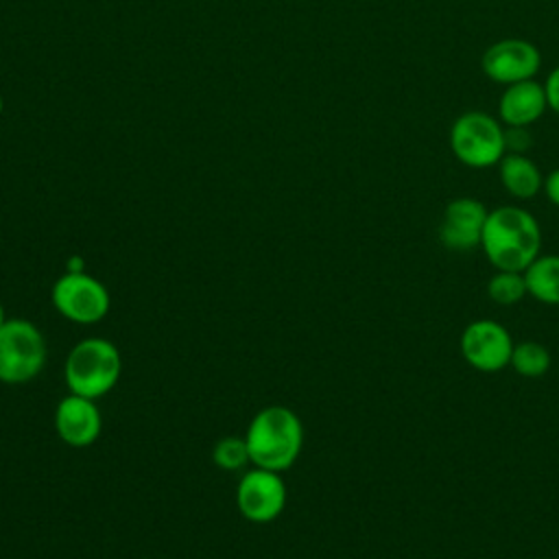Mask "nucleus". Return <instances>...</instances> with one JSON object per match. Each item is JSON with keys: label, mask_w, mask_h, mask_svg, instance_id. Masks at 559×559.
Wrapping results in <instances>:
<instances>
[{"label": "nucleus", "mask_w": 559, "mask_h": 559, "mask_svg": "<svg viewBox=\"0 0 559 559\" xmlns=\"http://www.w3.org/2000/svg\"><path fill=\"white\" fill-rule=\"evenodd\" d=\"M480 247L496 271L524 273L542 253V227L528 210L500 205L487 214Z\"/></svg>", "instance_id": "nucleus-1"}, {"label": "nucleus", "mask_w": 559, "mask_h": 559, "mask_svg": "<svg viewBox=\"0 0 559 559\" xmlns=\"http://www.w3.org/2000/svg\"><path fill=\"white\" fill-rule=\"evenodd\" d=\"M245 441L255 467L284 472L301 452L304 426L290 408L266 406L253 415Z\"/></svg>", "instance_id": "nucleus-2"}, {"label": "nucleus", "mask_w": 559, "mask_h": 559, "mask_svg": "<svg viewBox=\"0 0 559 559\" xmlns=\"http://www.w3.org/2000/svg\"><path fill=\"white\" fill-rule=\"evenodd\" d=\"M122 371L118 347L107 338L79 341L66 358V384L70 393L83 397H100L109 393Z\"/></svg>", "instance_id": "nucleus-3"}, {"label": "nucleus", "mask_w": 559, "mask_h": 559, "mask_svg": "<svg viewBox=\"0 0 559 559\" xmlns=\"http://www.w3.org/2000/svg\"><path fill=\"white\" fill-rule=\"evenodd\" d=\"M450 148L469 168H489L507 153L504 124L487 111H465L450 127Z\"/></svg>", "instance_id": "nucleus-4"}, {"label": "nucleus", "mask_w": 559, "mask_h": 559, "mask_svg": "<svg viewBox=\"0 0 559 559\" xmlns=\"http://www.w3.org/2000/svg\"><path fill=\"white\" fill-rule=\"evenodd\" d=\"M46 362V341L26 319H7L0 328V380L22 384L33 380Z\"/></svg>", "instance_id": "nucleus-5"}, {"label": "nucleus", "mask_w": 559, "mask_h": 559, "mask_svg": "<svg viewBox=\"0 0 559 559\" xmlns=\"http://www.w3.org/2000/svg\"><path fill=\"white\" fill-rule=\"evenodd\" d=\"M52 306L74 323H96L109 312V290L103 282L81 273H66L52 286Z\"/></svg>", "instance_id": "nucleus-6"}, {"label": "nucleus", "mask_w": 559, "mask_h": 559, "mask_svg": "<svg viewBox=\"0 0 559 559\" xmlns=\"http://www.w3.org/2000/svg\"><path fill=\"white\" fill-rule=\"evenodd\" d=\"M480 68L487 79L507 87L533 79L542 68V52L528 39L507 37L483 52Z\"/></svg>", "instance_id": "nucleus-7"}, {"label": "nucleus", "mask_w": 559, "mask_h": 559, "mask_svg": "<svg viewBox=\"0 0 559 559\" xmlns=\"http://www.w3.org/2000/svg\"><path fill=\"white\" fill-rule=\"evenodd\" d=\"M236 504L245 520L255 524L273 522L286 507V483L280 472L253 467L236 487Z\"/></svg>", "instance_id": "nucleus-8"}, {"label": "nucleus", "mask_w": 559, "mask_h": 559, "mask_svg": "<svg viewBox=\"0 0 559 559\" xmlns=\"http://www.w3.org/2000/svg\"><path fill=\"white\" fill-rule=\"evenodd\" d=\"M513 338L509 330L493 319H476L461 334V354L478 371H500L511 362Z\"/></svg>", "instance_id": "nucleus-9"}, {"label": "nucleus", "mask_w": 559, "mask_h": 559, "mask_svg": "<svg viewBox=\"0 0 559 559\" xmlns=\"http://www.w3.org/2000/svg\"><path fill=\"white\" fill-rule=\"evenodd\" d=\"M487 214L489 210L478 199H452L445 205L439 223V240L452 251H469L474 247H480Z\"/></svg>", "instance_id": "nucleus-10"}, {"label": "nucleus", "mask_w": 559, "mask_h": 559, "mask_svg": "<svg viewBox=\"0 0 559 559\" xmlns=\"http://www.w3.org/2000/svg\"><path fill=\"white\" fill-rule=\"evenodd\" d=\"M100 428L103 419L92 397L70 393L55 408V430L61 441L72 448L92 445L98 439Z\"/></svg>", "instance_id": "nucleus-11"}, {"label": "nucleus", "mask_w": 559, "mask_h": 559, "mask_svg": "<svg viewBox=\"0 0 559 559\" xmlns=\"http://www.w3.org/2000/svg\"><path fill=\"white\" fill-rule=\"evenodd\" d=\"M548 109L544 83L535 79L507 85L498 100V120L504 127H528Z\"/></svg>", "instance_id": "nucleus-12"}, {"label": "nucleus", "mask_w": 559, "mask_h": 559, "mask_svg": "<svg viewBox=\"0 0 559 559\" xmlns=\"http://www.w3.org/2000/svg\"><path fill=\"white\" fill-rule=\"evenodd\" d=\"M498 177L502 188L515 199H533L544 188V177L537 164L526 153H504L498 162Z\"/></svg>", "instance_id": "nucleus-13"}, {"label": "nucleus", "mask_w": 559, "mask_h": 559, "mask_svg": "<svg viewBox=\"0 0 559 559\" xmlns=\"http://www.w3.org/2000/svg\"><path fill=\"white\" fill-rule=\"evenodd\" d=\"M526 293L542 304L559 306V255L539 253L524 269Z\"/></svg>", "instance_id": "nucleus-14"}, {"label": "nucleus", "mask_w": 559, "mask_h": 559, "mask_svg": "<svg viewBox=\"0 0 559 559\" xmlns=\"http://www.w3.org/2000/svg\"><path fill=\"white\" fill-rule=\"evenodd\" d=\"M509 365L524 378H542L550 369V354L537 341L513 343Z\"/></svg>", "instance_id": "nucleus-15"}, {"label": "nucleus", "mask_w": 559, "mask_h": 559, "mask_svg": "<svg viewBox=\"0 0 559 559\" xmlns=\"http://www.w3.org/2000/svg\"><path fill=\"white\" fill-rule=\"evenodd\" d=\"M487 295L500 306L518 304L526 293L524 273L518 271H496L487 282Z\"/></svg>", "instance_id": "nucleus-16"}, {"label": "nucleus", "mask_w": 559, "mask_h": 559, "mask_svg": "<svg viewBox=\"0 0 559 559\" xmlns=\"http://www.w3.org/2000/svg\"><path fill=\"white\" fill-rule=\"evenodd\" d=\"M212 459L221 469H227V472L240 469L247 463H251L245 437H225V439L216 441V445L212 450Z\"/></svg>", "instance_id": "nucleus-17"}, {"label": "nucleus", "mask_w": 559, "mask_h": 559, "mask_svg": "<svg viewBox=\"0 0 559 559\" xmlns=\"http://www.w3.org/2000/svg\"><path fill=\"white\" fill-rule=\"evenodd\" d=\"M507 153H526L531 146L528 127H504Z\"/></svg>", "instance_id": "nucleus-18"}, {"label": "nucleus", "mask_w": 559, "mask_h": 559, "mask_svg": "<svg viewBox=\"0 0 559 559\" xmlns=\"http://www.w3.org/2000/svg\"><path fill=\"white\" fill-rule=\"evenodd\" d=\"M544 94H546V103L548 109H552L555 114H559V66H555L546 81H544Z\"/></svg>", "instance_id": "nucleus-19"}, {"label": "nucleus", "mask_w": 559, "mask_h": 559, "mask_svg": "<svg viewBox=\"0 0 559 559\" xmlns=\"http://www.w3.org/2000/svg\"><path fill=\"white\" fill-rule=\"evenodd\" d=\"M542 190H544V194L548 197V201L559 207V168L550 170V173L544 177V188H542Z\"/></svg>", "instance_id": "nucleus-20"}, {"label": "nucleus", "mask_w": 559, "mask_h": 559, "mask_svg": "<svg viewBox=\"0 0 559 559\" xmlns=\"http://www.w3.org/2000/svg\"><path fill=\"white\" fill-rule=\"evenodd\" d=\"M7 323V314H4V306H2V301H0V328Z\"/></svg>", "instance_id": "nucleus-21"}, {"label": "nucleus", "mask_w": 559, "mask_h": 559, "mask_svg": "<svg viewBox=\"0 0 559 559\" xmlns=\"http://www.w3.org/2000/svg\"><path fill=\"white\" fill-rule=\"evenodd\" d=\"M0 116H2V96H0Z\"/></svg>", "instance_id": "nucleus-22"}]
</instances>
